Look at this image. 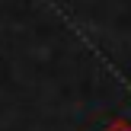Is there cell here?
<instances>
[{
  "instance_id": "1",
  "label": "cell",
  "mask_w": 131,
  "mask_h": 131,
  "mask_svg": "<svg viewBox=\"0 0 131 131\" xmlns=\"http://www.w3.org/2000/svg\"><path fill=\"white\" fill-rule=\"evenodd\" d=\"M106 131H131L128 125H112V128H106Z\"/></svg>"
}]
</instances>
